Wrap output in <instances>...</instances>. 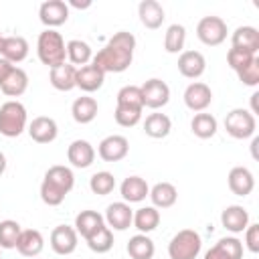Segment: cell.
Returning a JSON list of instances; mask_svg holds the SVG:
<instances>
[{"mask_svg":"<svg viewBox=\"0 0 259 259\" xmlns=\"http://www.w3.org/2000/svg\"><path fill=\"white\" fill-rule=\"evenodd\" d=\"M28 40L24 36H18V34H12V36H6L4 38V51H2V57L6 61H10L12 65L16 63H22L26 57H28Z\"/></svg>","mask_w":259,"mask_h":259,"instance_id":"cell-29","label":"cell"},{"mask_svg":"<svg viewBox=\"0 0 259 259\" xmlns=\"http://www.w3.org/2000/svg\"><path fill=\"white\" fill-rule=\"evenodd\" d=\"M225 130L231 138L235 140H247V138H253L255 136V130H257V121H255V115L249 111V109H243V107H235L227 113L225 117Z\"/></svg>","mask_w":259,"mask_h":259,"instance_id":"cell-5","label":"cell"},{"mask_svg":"<svg viewBox=\"0 0 259 259\" xmlns=\"http://www.w3.org/2000/svg\"><path fill=\"white\" fill-rule=\"evenodd\" d=\"M184 105L190 109V111H204L210 103H212V91L206 83L202 81H192L186 89H184Z\"/></svg>","mask_w":259,"mask_h":259,"instance_id":"cell-10","label":"cell"},{"mask_svg":"<svg viewBox=\"0 0 259 259\" xmlns=\"http://www.w3.org/2000/svg\"><path fill=\"white\" fill-rule=\"evenodd\" d=\"M14 67H16V65H12V63H10V61H6L4 57H0V85L6 81V77L10 75V71H12Z\"/></svg>","mask_w":259,"mask_h":259,"instance_id":"cell-47","label":"cell"},{"mask_svg":"<svg viewBox=\"0 0 259 259\" xmlns=\"http://www.w3.org/2000/svg\"><path fill=\"white\" fill-rule=\"evenodd\" d=\"M132 225L138 229V233L148 235V233L158 229V225H160V210L156 206H152V204L150 206H140L138 210H134Z\"/></svg>","mask_w":259,"mask_h":259,"instance_id":"cell-26","label":"cell"},{"mask_svg":"<svg viewBox=\"0 0 259 259\" xmlns=\"http://www.w3.org/2000/svg\"><path fill=\"white\" fill-rule=\"evenodd\" d=\"M142 111H144V109H138V107L115 105L113 117H115V123H117V125H121V127H134L136 123H140V119H142Z\"/></svg>","mask_w":259,"mask_h":259,"instance_id":"cell-40","label":"cell"},{"mask_svg":"<svg viewBox=\"0 0 259 259\" xmlns=\"http://www.w3.org/2000/svg\"><path fill=\"white\" fill-rule=\"evenodd\" d=\"M127 152H130V142L119 134L103 138L97 146V154L103 162H119L127 156Z\"/></svg>","mask_w":259,"mask_h":259,"instance_id":"cell-11","label":"cell"},{"mask_svg":"<svg viewBox=\"0 0 259 259\" xmlns=\"http://www.w3.org/2000/svg\"><path fill=\"white\" fill-rule=\"evenodd\" d=\"M4 170H6V156L0 152V176L4 174Z\"/></svg>","mask_w":259,"mask_h":259,"instance_id":"cell-50","label":"cell"},{"mask_svg":"<svg viewBox=\"0 0 259 259\" xmlns=\"http://www.w3.org/2000/svg\"><path fill=\"white\" fill-rule=\"evenodd\" d=\"M97 111H99V105H97V101H95L93 97H89V95L77 97V99L73 101V105H71V115H73V119H75L77 123H81V125L91 123V121L97 117Z\"/></svg>","mask_w":259,"mask_h":259,"instance_id":"cell-24","label":"cell"},{"mask_svg":"<svg viewBox=\"0 0 259 259\" xmlns=\"http://www.w3.org/2000/svg\"><path fill=\"white\" fill-rule=\"evenodd\" d=\"M69 14H71V10H69L67 2H63V0H45L38 6V18H40V22L47 28H53V30L57 26L65 24L69 20Z\"/></svg>","mask_w":259,"mask_h":259,"instance_id":"cell-8","label":"cell"},{"mask_svg":"<svg viewBox=\"0 0 259 259\" xmlns=\"http://www.w3.org/2000/svg\"><path fill=\"white\" fill-rule=\"evenodd\" d=\"M237 77L243 85L247 87H257L259 85V57H255L247 67H243L241 71H237Z\"/></svg>","mask_w":259,"mask_h":259,"instance_id":"cell-43","label":"cell"},{"mask_svg":"<svg viewBox=\"0 0 259 259\" xmlns=\"http://www.w3.org/2000/svg\"><path fill=\"white\" fill-rule=\"evenodd\" d=\"M67 160L73 168H89L95 162V148L87 140H73L67 148Z\"/></svg>","mask_w":259,"mask_h":259,"instance_id":"cell-14","label":"cell"},{"mask_svg":"<svg viewBox=\"0 0 259 259\" xmlns=\"http://www.w3.org/2000/svg\"><path fill=\"white\" fill-rule=\"evenodd\" d=\"M105 225L103 221V214H99L97 210H81L77 217H75V225L73 229L77 231V235H81L83 239H89L93 233H97L101 227Z\"/></svg>","mask_w":259,"mask_h":259,"instance_id":"cell-23","label":"cell"},{"mask_svg":"<svg viewBox=\"0 0 259 259\" xmlns=\"http://www.w3.org/2000/svg\"><path fill=\"white\" fill-rule=\"evenodd\" d=\"M227 22L221 16H202L196 24V36L206 47H219L227 40Z\"/></svg>","mask_w":259,"mask_h":259,"instance_id":"cell-6","label":"cell"},{"mask_svg":"<svg viewBox=\"0 0 259 259\" xmlns=\"http://www.w3.org/2000/svg\"><path fill=\"white\" fill-rule=\"evenodd\" d=\"M134 51H136V36L127 30L115 32L101 51L91 59L95 67H99L105 75L107 73H123L130 69L134 61Z\"/></svg>","mask_w":259,"mask_h":259,"instance_id":"cell-1","label":"cell"},{"mask_svg":"<svg viewBox=\"0 0 259 259\" xmlns=\"http://www.w3.org/2000/svg\"><path fill=\"white\" fill-rule=\"evenodd\" d=\"M184 42H186V28L178 22L170 24L164 32V51L170 55L182 53L184 51Z\"/></svg>","mask_w":259,"mask_h":259,"instance_id":"cell-35","label":"cell"},{"mask_svg":"<svg viewBox=\"0 0 259 259\" xmlns=\"http://www.w3.org/2000/svg\"><path fill=\"white\" fill-rule=\"evenodd\" d=\"M257 97H259V93H253V95H251V113H253V115L257 113Z\"/></svg>","mask_w":259,"mask_h":259,"instance_id":"cell-49","label":"cell"},{"mask_svg":"<svg viewBox=\"0 0 259 259\" xmlns=\"http://www.w3.org/2000/svg\"><path fill=\"white\" fill-rule=\"evenodd\" d=\"M255 57H257V55H253V53H249V51H243V49H235V47H231V49H229V53H227V65L237 73V71H241L243 67H247Z\"/></svg>","mask_w":259,"mask_h":259,"instance_id":"cell-41","label":"cell"},{"mask_svg":"<svg viewBox=\"0 0 259 259\" xmlns=\"http://www.w3.org/2000/svg\"><path fill=\"white\" fill-rule=\"evenodd\" d=\"M119 194H121L123 202H127V204L142 202L150 194V186H148V182L142 176H127L119 184Z\"/></svg>","mask_w":259,"mask_h":259,"instance_id":"cell-19","label":"cell"},{"mask_svg":"<svg viewBox=\"0 0 259 259\" xmlns=\"http://www.w3.org/2000/svg\"><path fill=\"white\" fill-rule=\"evenodd\" d=\"M4 34H0V57H2V51H4Z\"/></svg>","mask_w":259,"mask_h":259,"instance_id":"cell-51","label":"cell"},{"mask_svg":"<svg viewBox=\"0 0 259 259\" xmlns=\"http://www.w3.org/2000/svg\"><path fill=\"white\" fill-rule=\"evenodd\" d=\"M125 251H127V255L132 259H152L154 253H156V245L148 235L138 233V235L130 237Z\"/></svg>","mask_w":259,"mask_h":259,"instance_id":"cell-31","label":"cell"},{"mask_svg":"<svg viewBox=\"0 0 259 259\" xmlns=\"http://www.w3.org/2000/svg\"><path fill=\"white\" fill-rule=\"evenodd\" d=\"M132 219H134V210L127 202L119 200V202H111L105 208L103 221L111 231H125L132 227Z\"/></svg>","mask_w":259,"mask_h":259,"instance_id":"cell-13","label":"cell"},{"mask_svg":"<svg viewBox=\"0 0 259 259\" xmlns=\"http://www.w3.org/2000/svg\"><path fill=\"white\" fill-rule=\"evenodd\" d=\"M202 249V239L194 229L178 231L168 243L170 259H196Z\"/></svg>","mask_w":259,"mask_h":259,"instance_id":"cell-4","label":"cell"},{"mask_svg":"<svg viewBox=\"0 0 259 259\" xmlns=\"http://www.w3.org/2000/svg\"><path fill=\"white\" fill-rule=\"evenodd\" d=\"M26 127H28V115H26V107L20 101L10 99L0 105V134L4 138H18Z\"/></svg>","mask_w":259,"mask_h":259,"instance_id":"cell-3","label":"cell"},{"mask_svg":"<svg viewBox=\"0 0 259 259\" xmlns=\"http://www.w3.org/2000/svg\"><path fill=\"white\" fill-rule=\"evenodd\" d=\"M45 249V237L40 231L36 229H22L18 243H16V251L22 257H36L40 255V251Z\"/></svg>","mask_w":259,"mask_h":259,"instance_id":"cell-21","label":"cell"},{"mask_svg":"<svg viewBox=\"0 0 259 259\" xmlns=\"http://www.w3.org/2000/svg\"><path fill=\"white\" fill-rule=\"evenodd\" d=\"M170 130H172L170 117H168L166 113H160V111L150 113V115L146 117V121H144V132H146V136H150V138H154V140L166 138V136L170 134Z\"/></svg>","mask_w":259,"mask_h":259,"instance_id":"cell-33","label":"cell"},{"mask_svg":"<svg viewBox=\"0 0 259 259\" xmlns=\"http://www.w3.org/2000/svg\"><path fill=\"white\" fill-rule=\"evenodd\" d=\"M49 243H51V249L57 255H71L79 245V235H77V231L73 227L59 225V227H55L51 231Z\"/></svg>","mask_w":259,"mask_h":259,"instance_id":"cell-9","label":"cell"},{"mask_svg":"<svg viewBox=\"0 0 259 259\" xmlns=\"http://www.w3.org/2000/svg\"><path fill=\"white\" fill-rule=\"evenodd\" d=\"M67 6H73V8H79V10H85L91 6V0H85V2H79V0H71Z\"/></svg>","mask_w":259,"mask_h":259,"instance_id":"cell-48","label":"cell"},{"mask_svg":"<svg viewBox=\"0 0 259 259\" xmlns=\"http://www.w3.org/2000/svg\"><path fill=\"white\" fill-rule=\"evenodd\" d=\"M0 251H2V249H0Z\"/></svg>","mask_w":259,"mask_h":259,"instance_id":"cell-52","label":"cell"},{"mask_svg":"<svg viewBox=\"0 0 259 259\" xmlns=\"http://www.w3.org/2000/svg\"><path fill=\"white\" fill-rule=\"evenodd\" d=\"M243 233H245V247L251 253H259V225L249 223V227Z\"/></svg>","mask_w":259,"mask_h":259,"instance_id":"cell-45","label":"cell"},{"mask_svg":"<svg viewBox=\"0 0 259 259\" xmlns=\"http://www.w3.org/2000/svg\"><path fill=\"white\" fill-rule=\"evenodd\" d=\"M26 89H28V75L20 67H14L6 77V81L0 85V91L8 97H20Z\"/></svg>","mask_w":259,"mask_h":259,"instance_id":"cell-30","label":"cell"},{"mask_svg":"<svg viewBox=\"0 0 259 259\" xmlns=\"http://www.w3.org/2000/svg\"><path fill=\"white\" fill-rule=\"evenodd\" d=\"M89 188L93 194L97 196H107L109 192H113L115 188V176L107 170H101V172H95L91 178H89Z\"/></svg>","mask_w":259,"mask_h":259,"instance_id":"cell-38","label":"cell"},{"mask_svg":"<svg viewBox=\"0 0 259 259\" xmlns=\"http://www.w3.org/2000/svg\"><path fill=\"white\" fill-rule=\"evenodd\" d=\"M75 77H77V67H73L71 63H63L59 67L49 69V83L57 89V91H71L75 89Z\"/></svg>","mask_w":259,"mask_h":259,"instance_id":"cell-22","label":"cell"},{"mask_svg":"<svg viewBox=\"0 0 259 259\" xmlns=\"http://www.w3.org/2000/svg\"><path fill=\"white\" fill-rule=\"evenodd\" d=\"M103 81H105V73L95 67L93 63L85 65V67H79L77 69V77H75V85L85 91V93H93L97 89L103 87Z\"/></svg>","mask_w":259,"mask_h":259,"instance_id":"cell-18","label":"cell"},{"mask_svg":"<svg viewBox=\"0 0 259 259\" xmlns=\"http://www.w3.org/2000/svg\"><path fill=\"white\" fill-rule=\"evenodd\" d=\"M26 132H28V136H30L32 142H36V144H51L59 136V125H57V121L53 117L38 115V117H34L28 123Z\"/></svg>","mask_w":259,"mask_h":259,"instance_id":"cell-12","label":"cell"},{"mask_svg":"<svg viewBox=\"0 0 259 259\" xmlns=\"http://www.w3.org/2000/svg\"><path fill=\"white\" fill-rule=\"evenodd\" d=\"M20 233H22V227L16 221L12 219L0 221V249H16Z\"/></svg>","mask_w":259,"mask_h":259,"instance_id":"cell-37","label":"cell"},{"mask_svg":"<svg viewBox=\"0 0 259 259\" xmlns=\"http://www.w3.org/2000/svg\"><path fill=\"white\" fill-rule=\"evenodd\" d=\"M117 105H125V107H138L144 109V99H142V89L138 85H123L117 91Z\"/></svg>","mask_w":259,"mask_h":259,"instance_id":"cell-39","label":"cell"},{"mask_svg":"<svg viewBox=\"0 0 259 259\" xmlns=\"http://www.w3.org/2000/svg\"><path fill=\"white\" fill-rule=\"evenodd\" d=\"M190 130H192V134H194L196 138H200V140H208V138H212V136L217 134V130H219V121H217V117H214L212 113H204V111H200V113H196V115L192 117V121H190Z\"/></svg>","mask_w":259,"mask_h":259,"instance_id":"cell-34","label":"cell"},{"mask_svg":"<svg viewBox=\"0 0 259 259\" xmlns=\"http://www.w3.org/2000/svg\"><path fill=\"white\" fill-rule=\"evenodd\" d=\"M93 59V51L89 47V42L85 40H79V38H73L67 42V61L73 65V67H85L89 65Z\"/></svg>","mask_w":259,"mask_h":259,"instance_id":"cell-32","label":"cell"},{"mask_svg":"<svg viewBox=\"0 0 259 259\" xmlns=\"http://www.w3.org/2000/svg\"><path fill=\"white\" fill-rule=\"evenodd\" d=\"M227 184L235 196H247L255 188V178H253V172L249 168L235 166V168H231V172L227 176Z\"/></svg>","mask_w":259,"mask_h":259,"instance_id":"cell-15","label":"cell"},{"mask_svg":"<svg viewBox=\"0 0 259 259\" xmlns=\"http://www.w3.org/2000/svg\"><path fill=\"white\" fill-rule=\"evenodd\" d=\"M150 200H152V206L156 208H170L176 204L178 200V190L172 182H158L150 188Z\"/></svg>","mask_w":259,"mask_h":259,"instance_id":"cell-25","label":"cell"},{"mask_svg":"<svg viewBox=\"0 0 259 259\" xmlns=\"http://www.w3.org/2000/svg\"><path fill=\"white\" fill-rule=\"evenodd\" d=\"M36 55L38 61L49 69L67 63V42L63 34L53 28H45L36 38Z\"/></svg>","mask_w":259,"mask_h":259,"instance_id":"cell-2","label":"cell"},{"mask_svg":"<svg viewBox=\"0 0 259 259\" xmlns=\"http://www.w3.org/2000/svg\"><path fill=\"white\" fill-rule=\"evenodd\" d=\"M142 99H144V107L148 109H160L164 105H168L170 101V87L166 81L158 79V77H152L148 79L142 87Z\"/></svg>","mask_w":259,"mask_h":259,"instance_id":"cell-7","label":"cell"},{"mask_svg":"<svg viewBox=\"0 0 259 259\" xmlns=\"http://www.w3.org/2000/svg\"><path fill=\"white\" fill-rule=\"evenodd\" d=\"M231 45L235 49H243V51H249V53L257 55V51H259V30L255 26H237L233 36H231Z\"/></svg>","mask_w":259,"mask_h":259,"instance_id":"cell-27","label":"cell"},{"mask_svg":"<svg viewBox=\"0 0 259 259\" xmlns=\"http://www.w3.org/2000/svg\"><path fill=\"white\" fill-rule=\"evenodd\" d=\"M178 71L186 79H198L206 71V59L198 51H182L178 57Z\"/></svg>","mask_w":259,"mask_h":259,"instance_id":"cell-16","label":"cell"},{"mask_svg":"<svg viewBox=\"0 0 259 259\" xmlns=\"http://www.w3.org/2000/svg\"><path fill=\"white\" fill-rule=\"evenodd\" d=\"M42 180L55 184V186L61 188L65 194H69V192L73 190V186H75V174H73V170H71L69 166H63V164L51 166V168L45 172V178H42Z\"/></svg>","mask_w":259,"mask_h":259,"instance_id":"cell-28","label":"cell"},{"mask_svg":"<svg viewBox=\"0 0 259 259\" xmlns=\"http://www.w3.org/2000/svg\"><path fill=\"white\" fill-rule=\"evenodd\" d=\"M219 245L227 251V255L231 259H243V241H239L237 237H223L219 239Z\"/></svg>","mask_w":259,"mask_h":259,"instance_id":"cell-44","label":"cell"},{"mask_svg":"<svg viewBox=\"0 0 259 259\" xmlns=\"http://www.w3.org/2000/svg\"><path fill=\"white\" fill-rule=\"evenodd\" d=\"M40 200L45 202V204H49V206H59L63 200H65V192L61 190V188H57L55 184H51V182H47V180H42L40 182Z\"/></svg>","mask_w":259,"mask_h":259,"instance_id":"cell-42","label":"cell"},{"mask_svg":"<svg viewBox=\"0 0 259 259\" xmlns=\"http://www.w3.org/2000/svg\"><path fill=\"white\" fill-rule=\"evenodd\" d=\"M204 259H231V257H229L227 251L217 243L214 247H210V249L204 253Z\"/></svg>","mask_w":259,"mask_h":259,"instance_id":"cell-46","label":"cell"},{"mask_svg":"<svg viewBox=\"0 0 259 259\" xmlns=\"http://www.w3.org/2000/svg\"><path fill=\"white\" fill-rule=\"evenodd\" d=\"M85 243H87V247L93 253H99V255L101 253H107L113 247V231L107 225H103L97 233H93L89 239H85Z\"/></svg>","mask_w":259,"mask_h":259,"instance_id":"cell-36","label":"cell"},{"mask_svg":"<svg viewBox=\"0 0 259 259\" xmlns=\"http://www.w3.org/2000/svg\"><path fill=\"white\" fill-rule=\"evenodd\" d=\"M138 16H140V22L146 28L156 30V28H160L164 24L166 12H164L160 2H156V0H142L138 4Z\"/></svg>","mask_w":259,"mask_h":259,"instance_id":"cell-20","label":"cell"},{"mask_svg":"<svg viewBox=\"0 0 259 259\" xmlns=\"http://www.w3.org/2000/svg\"><path fill=\"white\" fill-rule=\"evenodd\" d=\"M221 225L229 233H233V235L243 233L249 227V212H247V208L241 206V204H229L221 212Z\"/></svg>","mask_w":259,"mask_h":259,"instance_id":"cell-17","label":"cell"}]
</instances>
